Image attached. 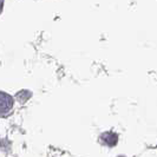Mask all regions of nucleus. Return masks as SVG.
Returning <instances> with one entry per match:
<instances>
[{
    "label": "nucleus",
    "mask_w": 157,
    "mask_h": 157,
    "mask_svg": "<svg viewBox=\"0 0 157 157\" xmlns=\"http://www.w3.org/2000/svg\"><path fill=\"white\" fill-rule=\"evenodd\" d=\"M13 98L10 94L0 91V117L6 116L13 108Z\"/></svg>",
    "instance_id": "obj_1"
},
{
    "label": "nucleus",
    "mask_w": 157,
    "mask_h": 157,
    "mask_svg": "<svg viewBox=\"0 0 157 157\" xmlns=\"http://www.w3.org/2000/svg\"><path fill=\"white\" fill-rule=\"evenodd\" d=\"M102 142L105 144V145H109V147H113L118 141V136L113 132H105V134L102 135L101 137Z\"/></svg>",
    "instance_id": "obj_2"
},
{
    "label": "nucleus",
    "mask_w": 157,
    "mask_h": 157,
    "mask_svg": "<svg viewBox=\"0 0 157 157\" xmlns=\"http://www.w3.org/2000/svg\"><path fill=\"white\" fill-rule=\"evenodd\" d=\"M2 6H4V0H0V12L2 11Z\"/></svg>",
    "instance_id": "obj_3"
}]
</instances>
